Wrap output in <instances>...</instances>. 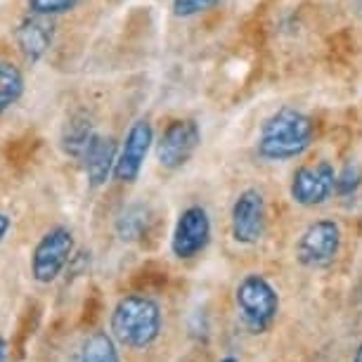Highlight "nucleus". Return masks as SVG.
Returning <instances> with one entry per match:
<instances>
[{"label": "nucleus", "instance_id": "nucleus-16", "mask_svg": "<svg viewBox=\"0 0 362 362\" xmlns=\"http://www.w3.org/2000/svg\"><path fill=\"white\" fill-rule=\"evenodd\" d=\"M78 362H121L119 344L112 334L107 332H93L90 337L81 346Z\"/></svg>", "mask_w": 362, "mask_h": 362}, {"label": "nucleus", "instance_id": "nucleus-21", "mask_svg": "<svg viewBox=\"0 0 362 362\" xmlns=\"http://www.w3.org/2000/svg\"><path fill=\"white\" fill-rule=\"evenodd\" d=\"M0 362H8V341L0 337Z\"/></svg>", "mask_w": 362, "mask_h": 362}, {"label": "nucleus", "instance_id": "nucleus-18", "mask_svg": "<svg viewBox=\"0 0 362 362\" xmlns=\"http://www.w3.org/2000/svg\"><path fill=\"white\" fill-rule=\"evenodd\" d=\"M78 5V0H26V8L33 15H43V17H57L66 15Z\"/></svg>", "mask_w": 362, "mask_h": 362}, {"label": "nucleus", "instance_id": "nucleus-13", "mask_svg": "<svg viewBox=\"0 0 362 362\" xmlns=\"http://www.w3.org/2000/svg\"><path fill=\"white\" fill-rule=\"evenodd\" d=\"M95 138H98V131H95L93 121L88 119V116H71L62 128L59 145H62V152L66 156H71V159H76V161H83V156L88 149H90Z\"/></svg>", "mask_w": 362, "mask_h": 362}, {"label": "nucleus", "instance_id": "nucleus-2", "mask_svg": "<svg viewBox=\"0 0 362 362\" xmlns=\"http://www.w3.org/2000/svg\"><path fill=\"white\" fill-rule=\"evenodd\" d=\"M109 329H112L116 344L131 348V351H145L161 337V305L145 293L124 296L114 305L112 317H109Z\"/></svg>", "mask_w": 362, "mask_h": 362}, {"label": "nucleus", "instance_id": "nucleus-7", "mask_svg": "<svg viewBox=\"0 0 362 362\" xmlns=\"http://www.w3.org/2000/svg\"><path fill=\"white\" fill-rule=\"evenodd\" d=\"M202 145L199 124L192 119H177L163 128L159 142H156V161L161 168L177 170L192 159Z\"/></svg>", "mask_w": 362, "mask_h": 362}, {"label": "nucleus", "instance_id": "nucleus-12", "mask_svg": "<svg viewBox=\"0 0 362 362\" xmlns=\"http://www.w3.org/2000/svg\"><path fill=\"white\" fill-rule=\"evenodd\" d=\"M119 142L112 135H100L93 140L90 149L83 156V166L88 175V185L93 189H98L102 185H107V180L114 175L116 159H119Z\"/></svg>", "mask_w": 362, "mask_h": 362}, {"label": "nucleus", "instance_id": "nucleus-9", "mask_svg": "<svg viewBox=\"0 0 362 362\" xmlns=\"http://www.w3.org/2000/svg\"><path fill=\"white\" fill-rule=\"evenodd\" d=\"M211 244V216L209 211L192 204L177 216L173 237H170V251L180 261H192L206 251Z\"/></svg>", "mask_w": 362, "mask_h": 362}, {"label": "nucleus", "instance_id": "nucleus-6", "mask_svg": "<svg viewBox=\"0 0 362 362\" xmlns=\"http://www.w3.org/2000/svg\"><path fill=\"white\" fill-rule=\"evenodd\" d=\"M337 192V170L327 159L303 163L293 170L289 194L293 204L303 209H315L327 204Z\"/></svg>", "mask_w": 362, "mask_h": 362}, {"label": "nucleus", "instance_id": "nucleus-10", "mask_svg": "<svg viewBox=\"0 0 362 362\" xmlns=\"http://www.w3.org/2000/svg\"><path fill=\"white\" fill-rule=\"evenodd\" d=\"M152 145H154V131H152L149 119H138L135 124H131L124 142H121V147H119L114 180L126 182V185H131V182L138 180Z\"/></svg>", "mask_w": 362, "mask_h": 362}, {"label": "nucleus", "instance_id": "nucleus-11", "mask_svg": "<svg viewBox=\"0 0 362 362\" xmlns=\"http://www.w3.org/2000/svg\"><path fill=\"white\" fill-rule=\"evenodd\" d=\"M54 17H43V15H31L24 17L15 29V40L19 52L26 57V62L36 64L50 52L54 43Z\"/></svg>", "mask_w": 362, "mask_h": 362}, {"label": "nucleus", "instance_id": "nucleus-19", "mask_svg": "<svg viewBox=\"0 0 362 362\" xmlns=\"http://www.w3.org/2000/svg\"><path fill=\"white\" fill-rule=\"evenodd\" d=\"M218 3H221V0H170V10H173V15L177 19H189L211 8H216Z\"/></svg>", "mask_w": 362, "mask_h": 362}, {"label": "nucleus", "instance_id": "nucleus-23", "mask_svg": "<svg viewBox=\"0 0 362 362\" xmlns=\"http://www.w3.org/2000/svg\"><path fill=\"white\" fill-rule=\"evenodd\" d=\"M221 362H239V360L235 358V355H228V358H223Z\"/></svg>", "mask_w": 362, "mask_h": 362}, {"label": "nucleus", "instance_id": "nucleus-17", "mask_svg": "<svg viewBox=\"0 0 362 362\" xmlns=\"http://www.w3.org/2000/svg\"><path fill=\"white\" fill-rule=\"evenodd\" d=\"M362 187V166L358 161H348L344 168L337 173V197L341 199H351L360 192Z\"/></svg>", "mask_w": 362, "mask_h": 362}, {"label": "nucleus", "instance_id": "nucleus-3", "mask_svg": "<svg viewBox=\"0 0 362 362\" xmlns=\"http://www.w3.org/2000/svg\"><path fill=\"white\" fill-rule=\"evenodd\" d=\"M235 305L247 332L265 334L279 315V293L263 275L249 272L235 289Z\"/></svg>", "mask_w": 362, "mask_h": 362}, {"label": "nucleus", "instance_id": "nucleus-15", "mask_svg": "<svg viewBox=\"0 0 362 362\" xmlns=\"http://www.w3.org/2000/svg\"><path fill=\"white\" fill-rule=\"evenodd\" d=\"M24 95V74L12 59H0V116Z\"/></svg>", "mask_w": 362, "mask_h": 362}, {"label": "nucleus", "instance_id": "nucleus-20", "mask_svg": "<svg viewBox=\"0 0 362 362\" xmlns=\"http://www.w3.org/2000/svg\"><path fill=\"white\" fill-rule=\"evenodd\" d=\"M10 218L8 216H5V214H0V242H3V239H5V235H8V232H10Z\"/></svg>", "mask_w": 362, "mask_h": 362}, {"label": "nucleus", "instance_id": "nucleus-8", "mask_svg": "<svg viewBox=\"0 0 362 362\" xmlns=\"http://www.w3.org/2000/svg\"><path fill=\"white\" fill-rule=\"evenodd\" d=\"M268 225V211H265V199L258 189L249 187L237 194L230 211V235L242 247H254L265 235Z\"/></svg>", "mask_w": 362, "mask_h": 362}, {"label": "nucleus", "instance_id": "nucleus-1", "mask_svg": "<svg viewBox=\"0 0 362 362\" xmlns=\"http://www.w3.org/2000/svg\"><path fill=\"white\" fill-rule=\"evenodd\" d=\"M317 126L300 109L282 107L263 121L258 131L256 152L265 161H291L303 156L313 147Z\"/></svg>", "mask_w": 362, "mask_h": 362}, {"label": "nucleus", "instance_id": "nucleus-22", "mask_svg": "<svg viewBox=\"0 0 362 362\" xmlns=\"http://www.w3.org/2000/svg\"><path fill=\"white\" fill-rule=\"evenodd\" d=\"M353 362H362V344L358 346V351H355V355H353Z\"/></svg>", "mask_w": 362, "mask_h": 362}, {"label": "nucleus", "instance_id": "nucleus-5", "mask_svg": "<svg viewBox=\"0 0 362 362\" xmlns=\"http://www.w3.org/2000/svg\"><path fill=\"white\" fill-rule=\"evenodd\" d=\"M74 232L64 225L47 230L31 254V277L38 284L54 282L74 258Z\"/></svg>", "mask_w": 362, "mask_h": 362}, {"label": "nucleus", "instance_id": "nucleus-4", "mask_svg": "<svg viewBox=\"0 0 362 362\" xmlns=\"http://www.w3.org/2000/svg\"><path fill=\"white\" fill-rule=\"evenodd\" d=\"M341 228L332 218H320L300 232L296 242V261L308 270H325L341 251Z\"/></svg>", "mask_w": 362, "mask_h": 362}, {"label": "nucleus", "instance_id": "nucleus-14", "mask_svg": "<svg viewBox=\"0 0 362 362\" xmlns=\"http://www.w3.org/2000/svg\"><path fill=\"white\" fill-rule=\"evenodd\" d=\"M149 223H152V214L145 204H131L116 218V237L121 242H138L145 237Z\"/></svg>", "mask_w": 362, "mask_h": 362}]
</instances>
